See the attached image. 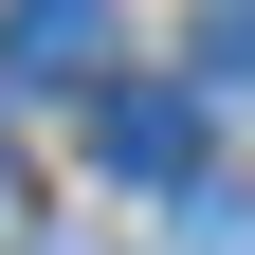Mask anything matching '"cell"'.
<instances>
[{
	"label": "cell",
	"instance_id": "cell-2",
	"mask_svg": "<svg viewBox=\"0 0 255 255\" xmlns=\"http://www.w3.org/2000/svg\"><path fill=\"white\" fill-rule=\"evenodd\" d=\"M110 18H91V0H18V18H0V73H18V91H73V73H110Z\"/></svg>",
	"mask_w": 255,
	"mask_h": 255
},
{
	"label": "cell",
	"instance_id": "cell-4",
	"mask_svg": "<svg viewBox=\"0 0 255 255\" xmlns=\"http://www.w3.org/2000/svg\"><path fill=\"white\" fill-rule=\"evenodd\" d=\"M0 219H18V146H0Z\"/></svg>",
	"mask_w": 255,
	"mask_h": 255
},
{
	"label": "cell",
	"instance_id": "cell-3",
	"mask_svg": "<svg viewBox=\"0 0 255 255\" xmlns=\"http://www.w3.org/2000/svg\"><path fill=\"white\" fill-rule=\"evenodd\" d=\"M182 55H201V73H182V91H255V0H219V18H201V37H182Z\"/></svg>",
	"mask_w": 255,
	"mask_h": 255
},
{
	"label": "cell",
	"instance_id": "cell-1",
	"mask_svg": "<svg viewBox=\"0 0 255 255\" xmlns=\"http://www.w3.org/2000/svg\"><path fill=\"white\" fill-rule=\"evenodd\" d=\"M91 164L110 182H182L201 164V91H164V73L146 91H91Z\"/></svg>",
	"mask_w": 255,
	"mask_h": 255
}]
</instances>
